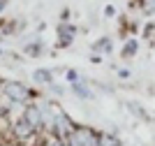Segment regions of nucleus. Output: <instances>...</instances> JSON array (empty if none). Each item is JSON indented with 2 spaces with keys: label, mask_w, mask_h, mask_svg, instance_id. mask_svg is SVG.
<instances>
[{
  "label": "nucleus",
  "mask_w": 155,
  "mask_h": 146,
  "mask_svg": "<svg viewBox=\"0 0 155 146\" xmlns=\"http://www.w3.org/2000/svg\"><path fill=\"white\" fill-rule=\"evenodd\" d=\"M7 90H9V95L19 97V100H23V97L28 95V90L23 88V86H19V83H9V86H7Z\"/></svg>",
  "instance_id": "f257e3e1"
},
{
  "label": "nucleus",
  "mask_w": 155,
  "mask_h": 146,
  "mask_svg": "<svg viewBox=\"0 0 155 146\" xmlns=\"http://www.w3.org/2000/svg\"><path fill=\"white\" fill-rule=\"evenodd\" d=\"M35 79H37V81H49V79H51V74H49V72H35Z\"/></svg>",
  "instance_id": "f03ea898"
},
{
  "label": "nucleus",
  "mask_w": 155,
  "mask_h": 146,
  "mask_svg": "<svg viewBox=\"0 0 155 146\" xmlns=\"http://www.w3.org/2000/svg\"><path fill=\"white\" fill-rule=\"evenodd\" d=\"M134 49H137V42H134V39H130L127 44H125V53H134Z\"/></svg>",
  "instance_id": "7ed1b4c3"
},
{
  "label": "nucleus",
  "mask_w": 155,
  "mask_h": 146,
  "mask_svg": "<svg viewBox=\"0 0 155 146\" xmlns=\"http://www.w3.org/2000/svg\"><path fill=\"white\" fill-rule=\"evenodd\" d=\"M2 2H5V0H0V7H2Z\"/></svg>",
  "instance_id": "20e7f679"
}]
</instances>
